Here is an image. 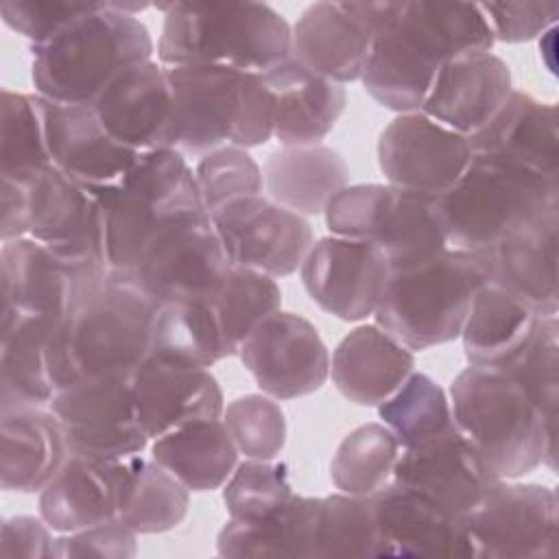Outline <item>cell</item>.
Here are the masks:
<instances>
[{
	"instance_id": "cell-54",
	"label": "cell",
	"mask_w": 559,
	"mask_h": 559,
	"mask_svg": "<svg viewBox=\"0 0 559 559\" xmlns=\"http://www.w3.org/2000/svg\"><path fill=\"white\" fill-rule=\"evenodd\" d=\"M0 197H2V221H0L2 242L28 236V192H26L24 177L0 175Z\"/></svg>"
},
{
	"instance_id": "cell-42",
	"label": "cell",
	"mask_w": 559,
	"mask_h": 559,
	"mask_svg": "<svg viewBox=\"0 0 559 559\" xmlns=\"http://www.w3.org/2000/svg\"><path fill=\"white\" fill-rule=\"evenodd\" d=\"M207 301L216 312L223 336L234 356L238 354L240 343L266 317L282 308V290L275 277L231 264Z\"/></svg>"
},
{
	"instance_id": "cell-23",
	"label": "cell",
	"mask_w": 559,
	"mask_h": 559,
	"mask_svg": "<svg viewBox=\"0 0 559 559\" xmlns=\"http://www.w3.org/2000/svg\"><path fill=\"white\" fill-rule=\"evenodd\" d=\"M496 480L459 428L421 445L404 448L393 469V483L424 491L461 515H467Z\"/></svg>"
},
{
	"instance_id": "cell-21",
	"label": "cell",
	"mask_w": 559,
	"mask_h": 559,
	"mask_svg": "<svg viewBox=\"0 0 559 559\" xmlns=\"http://www.w3.org/2000/svg\"><path fill=\"white\" fill-rule=\"evenodd\" d=\"M92 109L114 140L138 153L173 148L175 96L168 68L159 61L151 59L118 74Z\"/></svg>"
},
{
	"instance_id": "cell-28",
	"label": "cell",
	"mask_w": 559,
	"mask_h": 559,
	"mask_svg": "<svg viewBox=\"0 0 559 559\" xmlns=\"http://www.w3.org/2000/svg\"><path fill=\"white\" fill-rule=\"evenodd\" d=\"M472 153L496 155L533 173L559 177V114L528 92L513 90L498 114L469 138Z\"/></svg>"
},
{
	"instance_id": "cell-36",
	"label": "cell",
	"mask_w": 559,
	"mask_h": 559,
	"mask_svg": "<svg viewBox=\"0 0 559 559\" xmlns=\"http://www.w3.org/2000/svg\"><path fill=\"white\" fill-rule=\"evenodd\" d=\"M238 448L221 419H201L153 439L151 459L190 491L221 489L238 465Z\"/></svg>"
},
{
	"instance_id": "cell-34",
	"label": "cell",
	"mask_w": 559,
	"mask_h": 559,
	"mask_svg": "<svg viewBox=\"0 0 559 559\" xmlns=\"http://www.w3.org/2000/svg\"><path fill=\"white\" fill-rule=\"evenodd\" d=\"M321 498L293 496L277 513L242 522L229 518L218 531L216 550L223 557L251 559H319Z\"/></svg>"
},
{
	"instance_id": "cell-15",
	"label": "cell",
	"mask_w": 559,
	"mask_h": 559,
	"mask_svg": "<svg viewBox=\"0 0 559 559\" xmlns=\"http://www.w3.org/2000/svg\"><path fill=\"white\" fill-rule=\"evenodd\" d=\"M262 393L295 400L319 391L330 376V352L319 330L295 312L266 317L238 347Z\"/></svg>"
},
{
	"instance_id": "cell-3",
	"label": "cell",
	"mask_w": 559,
	"mask_h": 559,
	"mask_svg": "<svg viewBox=\"0 0 559 559\" xmlns=\"http://www.w3.org/2000/svg\"><path fill=\"white\" fill-rule=\"evenodd\" d=\"M450 404L456 428L496 478L515 480L539 465L557 467V421L544 419L511 373L469 365L452 380Z\"/></svg>"
},
{
	"instance_id": "cell-1",
	"label": "cell",
	"mask_w": 559,
	"mask_h": 559,
	"mask_svg": "<svg viewBox=\"0 0 559 559\" xmlns=\"http://www.w3.org/2000/svg\"><path fill=\"white\" fill-rule=\"evenodd\" d=\"M373 41L362 70L367 94L395 114L419 111L450 59L491 52L496 39L476 2H362Z\"/></svg>"
},
{
	"instance_id": "cell-44",
	"label": "cell",
	"mask_w": 559,
	"mask_h": 559,
	"mask_svg": "<svg viewBox=\"0 0 559 559\" xmlns=\"http://www.w3.org/2000/svg\"><path fill=\"white\" fill-rule=\"evenodd\" d=\"M380 535L371 496L332 493L321 498L319 559L378 557Z\"/></svg>"
},
{
	"instance_id": "cell-8",
	"label": "cell",
	"mask_w": 559,
	"mask_h": 559,
	"mask_svg": "<svg viewBox=\"0 0 559 559\" xmlns=\"http://www.w3.org/2000/svg\"><path fill=\"white\" fill-rule=\"evenodd\" d=\"M437 207L452 249L485 251L518 227L559 210V177L474 153L461 179L437 197Z\"/></svg>"
},
{
	"instance_id": "cell-51",
	"label": "cell",
	"mask_w": 559,
	"mask_h": 559,
	"mask_svg": "<svg viewBox=\"0 0 559 559\" xmlns=\"http://www.w3.org/2000/svg\"><path fill=\"white\" fill-rule=\"evenodd\" d=\"M496 41L522 44L557 24L559 2H480Z\"/></svg>"
},
{
	"instance_id": "cell-13",
	"label": "cell",
	"mask_w": 559,
	"mask_h": 559,
	"mask_svg": "<svg viewBox=\"0 0 559 559\" xmlns=\"http://www.w3.org/2000/svg\"><path fill=\"white\" fill-rule=\"evenodd\" d=\"M17 177H24L28 192V238L79 271L109 275L98 199L55 166Z\"/></svg>"
},
{
	"instance_id": "cell-49",
	"label": "cell",
	"mask_w": 559,
	"mask_h": 559,
	"mask_svg": "<svg viewBox=\"0 0 559 559\" xmlns=\"http://www.w3.org/2000/svg\"><path fill=\"white\" fill-rule=\"evenodd\" d=\"M389 194L391 183L345 186L323 212L330 234L371 242Z\"/></svg>"
},
{
	"instance_id": "cell-7",
	"label": "cell",
	"mask_w": 559,
	"mask_h": 559,
	"mask_svg": "<svg viewBox=\"0 0 559 559\" xmlns=\"http://www.w3.org/2000/svg\"><path fill=\"white\" fill-rule=\"evenodd\" d=\"M487 282L478 251L443 249L417 262L391 266L373 317L411 352L430 349L461 336L476 290Z\"/></svg>"
},
{
	"instance_id": "cell-38",
	"label": "cell",
	"mask_w": 559,
	"mask_h": 559,
	"mask_svg": "<svg viewBox=\"0 0 559 559\" xmlns=\"http://www.w3.org/2000/svg\"><path fill=\"white\" fill-rule=\"evenodd\" d=\"M371 242L384 251L391 266L417 262L448 249L437 197L391 186Z\"/></svg>"
},
{
	"instance_id": "cell-11",
	"label": "cell",
	"mask_w": 559,
	"mask_h": 559,
	"mask_svg": "<svg viewBox=\"0 0 559 559\" xmlns=\"http://www.w3.org/2000/svg\"><path fill=\"white\" fill-rule=\"evenodd\" d=\"M557 524L559 502L550 487L502 478L465 515L474 559H552Z\"/></svg>"
},
{
	"instance_id": "cell-50",
	"label": "cell",
	"mask_w": 559,
	"mask_h": 559,
	"mask_svg": "<svg viewBox=\"0 0 559 559\" xmlns=\"http://www.w3.org/2000/svg\"><path fill=\"white\" fill-rule=\"evenodd\" d=\"M96 2H61V0H7L0 4L2 22L24 35L31 46H39L57 37L70 24L87 15Z\"/></svg>"
},
{
	"instance_id": "cell-29",
	"label": "cell",
	"mask_w": 559,
	"mask_h": 559,
	"mask_svg": "<svg viewBox=\"0 0 559 559\" xmlns=\"http://www.w3.org/2000/svg\"><path fill=\"white\" fill-rule=\"evenodd\" d=\"M413 371V352L378 323L354 328L330 358L336 391L358 406L378 408Z\"/></svg>"
},
{
	"instance_id": "cell-9",
	"label": "cell",
	"mask_w": 559,
	"mask_h": 559,
	"mask_svg": "<svg viewBox=\"0 0 559 559\" xmlns=\"http://www.w3.org/2000/svg\"><path fill=\"white\" fill-rule=\"evenodd\" d=\"M96 199L103 212L105 260L114 280L131 271L159 231L188 216L207 214L194 170L175 148L140 153L129 175Z\"/></svg>"
},
{
	"instance_id": "cell-35",
	"label": "cell",
	"mask_w": 559,
	"mask_h": 559,
	"mask_svg": "<svg viewBox=\"0 0 559 559\" xmlns=\"http://www.w3.org/2000/svg\"><path fill=\"white\" fill-rule=\"evenodd\" d=\"M539 314L509 290L485 282L469 306L461 341L474 367L502 369L528 341Z\"/></svg>"
},
{
	"instance_id": "cell-33",
	"label": "cell",
	"mask_w": 559,
	"mask_h": 559,
	"mask_svg": "<svg viewBox=\"0 0 559 559\" xmlns=\"http://www.w3.org/2000/svg\"><path fill=\"white\" fill-rule=\"evenodd\" d=\"M269 199L301 216L323 214L328 203L349 186V168L325 144L280 146L262 168Z\"/></svg>"
},
{
	"instance_id": "cell-4",
	"label": "cell",
	"mask_w": 559,
	"mask_h": 559,
	"mask_svg": "<svg viewBox=\"0 0 559 559\" xmlns=\"http://www.w3.org/2000/svg\"><path fill=\"white\" fill-rule=\"evenodd\" d=\"M155 312L157 304L127 282L85 288L52 336L57 391L83 378L131 376L148 358Z\"/></svg>"
},
{
	"instance_id": "cell-22",
	"label": "cell",
	"mask_w": 559,
	"mask_h": 559,
	"mask_svg": "<svg viewBox=\"0 0 559 559\" xmlns=\"http://www.w3.org/2000/svg\"><path fill=\"white\" fill-rule=\"evenodd\" d=\"M373 26L362 2H314L290 31V59L334 83L362 76Z\"/></svg>"
},
{
	"instance_id": "cell-39",
	"label": "cell",
	"mask_w": 559,
	"mask_h": 559,
	"mask_svg": "<svg viewBox=\"0 0 559 559\" xmlns=\"http://www.w3.org/2000/svg\"><path fill=\"white\" fill-rule=\"evenodd\" d=\"M190 489L153 459L127 456V478L118 520L138 535L166 533L183 522Z\"/></svg>"
},
{
	"instance_id": "cell-24",
	"label": "cell",
	"mask_w": 559,
	"mask_h": 559,
	"mask_svg": "<svg viewBox=\"0 0 559 559\" xmlns=\"http://www.w3.org/2000/svg\"><path fill=\"white\" fill-rule=\"evenodd\" d=\"M131 391L140 426L151 441L192 421L221 419L225 411L223 389L210 369L146 358L131 373Z\"/></svg>"
},
{
	"instance_id": "cell-40",
	"label": "cell",
	"mask_w": 559,
	"mask_h": 559,
	"mask_svg": "<svg viewBox=\"0 0 559 559\" xmlns=\"http://www.w3.org/2000/svg\"><path fill=\"white\" fill-rule=\"evenodd\" d=\"M400 452V441L382 421L362 424L338 443L330 461L332 483L349 496H373L393 480Z\"/></svg>"
},
{
	"instance_id": "cell-16",
	"label": "cell",
	"mask_w": 559,
	"mask_h": 559,
	"mask_svg": "<svg viewBox=\"0 0 559 559\" xmlns=\"http://www.w3.org/2000/svg\"><path fill=\"white\" fill-rule=\"evenodd\" d=\"M472 144L421 111L397 114L378 138V164L386 183L439 197L465 173Z\"/></svg>"
},
{
	"instance_id": "cell-12",
	"label": "cell",
	"mask_w": 559,
	"mask_h": 559,
	"mask_svg": "<svg viewBox=\"0 0 559 559\" xmlns=\"http://www.w3.org/2000/svg\"><path fill=\"white\" fill-rule=\"evenodd\" d=\"M50 411L57 415L72 454L124 459L140 454L151 441L138 419L131 376L76 380L55 393Z\"/></svg>"
},
{
	"instance_id": "cell-20",
	"label": "cell",
	"mask_w": 559,
	"mask_h": 559,
	"mask_svg": "<svg viewBox=\"0 0 559 559\" xmlns=\"http://www.w3.org/2000/svg\"><path fill=\"white\" fill-rule=\"evenodd\" d=\"M371 502L380 535L378 557L474 559L465 515L437 498L391 480Z\"/></svg>"
},
{
	"instance_id": "cell-6",
	"label": "cell",
	"mask_w": 559,
	"mask_h": 559,
	"mask_svg": "<svg viewBox=\"0 0 559 559\" xmlns=\"http://www.w3.org/2000/svg\"><path fill=\"white\" fill-rule=\"evenodd\" d=\"M175 96L170 146L205 155L221 146L253 148L273 138V94L258 72L221 66L168 68Z\"/></svg>"
},
{
	"instance_id": "cell-17",
	"label": "cell",
	"mask_w": 559,
	"mask_h": 559,
	"mask_svg": "<svg viewBox=\"0 0 559 559\" xmlns=\"http://www.w3.org/2000/svg\"><path fill=\"white\" fill-rule=\"evenodd\" d=\"M299 271L321 310L341 321H362L380 306L391 264L373 242L328 236L310 247Z\"/></svg>"
},
{
	"instance_id": "cell-48",
	"label": "cell",
	"mask_w": 559,
	"mask_h": 559,
	"mask_svg": "<svg viewBox=\"0 0 559 559\" xmlns=\"http://www.w3.org/2000/svg\"><path fill=\"white\" fill-rule=\"evenodd\" d=\"M194 177L210 216L238 199L262 194L264 188L260 164L240 146H221L201 155Z\"/></svg>"
},
{
	"instance_id": "cell-53",
	"label": "cell",
	"mask_w": 559,
	"mask_h": 559,
	"mask_svg": "<svg viewBox=\"0 0 559 559\" xmlns=\"http://www.w3.org/2000/svg\"><path fill=\"white\" fill-rule=\"evenodd\" d=\"M52 528L44 522V518L33 515H15L2 522V544L0 557H28V559H48L52 557L55 537Z\"/></svg>"
},
{
	"instance_id": "cell-43",
	"label": "cell",
	"mask_w": 559,
	"mask_h": 559,
	"mask_svg": "<svg viewBox=\"0 0 559 559\" xmlns=\"http://www.w3.org/2000/svg\"><path fill=\"white\" fill-rule=\"evenodd\" d=\"M50 164L37 94H0V175H31Z\"/></svg>"
},
{
	"instance_id": "cell-18",
	"label": "cell",
	"mask_w": 559,
	"mask_h": 559,
	"mask_svg": "<svg viewBox=\"0 0 559 559\" xmlns=\"http://www.w3.org/2000/svg\"><path fill=\"white\" fill-rule=\"evenodd\" d=\"M50 164L94 197L116 188L140 153L114 140L92 105H61L39 96Z\"/></svg>"
},
{
	"instance_id": "cell-10",
	"label": "cell",
	"mask_w": 559,
	"mask_h": 559,
	"mask_svg": "<svg viewBox=\"0 0 559 559\" xmlns=\"http://www.w3.org/2000/svg\"><path fill=\"white\" fill-rule=\"evenodd\" d=\"M229 266L210 214H197L159 231L118 282L131 284L157 306L210 299Z\"/></svg>"
},
{
	"instance_id": "cell-37",
	"label": "cell",
	"mask_w": 559,
	"mask_h": 559,
	"mask_svg": "<svg viewBox=\"0 0 559 559\" xmlns=\"http://www.w3.org/2000/svg\"><path fill=\"white\" fill-rule=\"evenodd\" d=\"M231 356L216 312L207 299L157 306L148 358L190 369H210Z\"/></svg>"
},
{
	"instance_id": "cell-30",
	"label": "cell",
	"mask_w": 559,
	"mask_h": 559,
	"mask_svg": "<svg viewBox=\"0 0 559 559\" xmlns=\"http://www.w3.org/2000/svg\"><path fill=\"white\" fill-rule=\"evenodd\" d=\"M262 76L275 105L273 138L282 146L321 144L345 111V87L319 76L290 57Z\"/></svg>"
},
{
	"instance_id": "cell-45",
	"label": "cell",
	"mask_w": 559,
	"mask_h": 559,
	"mask_svg": "<svg viewBox=\"0 0 559 559\" xmlns=\"http://www.w3.org/2000/svg\"><path fill=\"white\" fill-rule=\"evenodd\" d=\"M293 496L288 463L275 459H247L236 465L223 485V502L229 518L242 522H255L277 513Z\"/></svg>"
},
{
	"instance_id": "cell-41",
	"label": "cell",
	"mask_w": 559,
	"mask_h": 559,
	"mask_svg": "<svg viewBox=\"0 0 559 559\" xmlns=\"http://www.w3.org/2000/svg\"><path fill=\"white\" fill-rule=\"evenodd\" d=\"M378 415L395 435L402 450L421 445L456 428L450 395L421 371H413L404 384L378 406Z\"/></svg>"
},
{
	"instance_id": "cell-27",
	"label": "cell",
	"mask_w": 559,
	"mask_h": 559,
	"mask_svg": "<svg viewBox=\"0 0 559 559\" xmlns=\"http://www.w3.org/2000/svg\"><path fill=\"white\" fill-rule=\"evenodd\" d=\"M127 478L124 459L72 454L39 491V515L55 533H74L118 520Z\"/></svg>"
},
{
	"instance_id": "cell-14",
	"label": "cell",
	"mask_w": 559,
	"mask_h": 559,
	"mask_svg": "<svg viewBox=\"0 0 559 559\" xmlns=\"http://www.w3.org/2000/svg\"><path fill=\"white\" fill-rule=\"evenodd\" d=\"M210 218L234 266L253 269L271 277H284L301 269L314 245L306 216L264 194L238 199Z\"/></svg>"
},
{
	"instance_id": "cell-52",
	"label": "cell",
	"mask_w": 559,
	"mask_h": 559,
	"mask_svg": "<svg viewBox=\"0 0 559 559\" xmlns=\"http://www.w3.org/2000/svg\"><path fill=\"white\" fill-rule=\"evenodd\" d=\"M138 533L124 526L120 520H109L96 526H87L74 533H61L55 537V559H131L138 552Z\"/></svg>"
},
{
	"instance_id": "cell-25",
	"label": "cell",
	"mask_w": 559,
	"mask_h": 559,
	"mask_svg": "<svg viewBox=\"0 0 559 559\" xmlns=\"http://www.w3.org/2000/svg\"><path fill=\"white\" fill-rule=\"evenodd\" d=\"M511 92L507 61L493 52H472L441 66L419 111L472 138L498 114Z\"/></svg>"
},
{
	"instance_id": "cell-19",
	"label": "cell",
	"mask_w": 559,
	"mask_h": 559,
	"mask_svg": "<svg viewBox=\"0 0 559 559\" xmlns=\"http://www.w3.org/2000/svg\"><path fill=\"white\" fill-rule=\"evenodd\" d=\"M107 273H85L46 245L24 236L2 242V321L15 317L66 319L81 293Z\"/></svg>"
},
{
	"instance_id": "cell-32",
	"label": "cell",
	"mask_w": 559,
	"mask_h": 559,
	"mask_svg": "<svg viewBox=\"0 0 559 559\" xmlns=\"http://www.w3.org/2000/svg\"><path fill=\"white\" fill-rule=\"evenodd\" d=\"M57 325L59 319L48 317H15L2 321L0 411L50 406L57 393L50 354Z\"/></svg>"
},
{
	"instance_id": "cell-26",
	"label": "cell",
	"mask_w": 559,
	"mask_h": 559,
	"mask_svg": "<svg viewBox=\"0 0 559 559\" xmlns=\"http://www.w3.org/2000/svg\"><path fill=\"white\" fill-rule=\"evenodd\" d=\"M557 229L559 210H552L478 251L487 266V282L509 290L539 317H552L559 310Z\"/></svg>"
},
{
	"instance_id": "cell-46",
	"label": "cell",
	"mask_w": 559,
	"mask_h": 559,
	"mask_svg": "<svg viewBox=\"0 0 559 559\" xmlns=\"http://www.w3.org/2000/svg\"><path fill=\"white\" fill-rule=\"evenodd\" d=\"M531 395L544 419L559 415V319L539 317L524 347L502 367Z\"/></svg>"
},
{
	"instance_id": "cell-31",
	"label": "cell",
	"mask_w": 559,
	"mask_h": 559,
	"mask_svg": "<svg viewBox=\"0 0 559 559\" xmlns=\"http://www.w3.org/2000/svg\"><path fill=\"white\" fill-rule=\"evenodd\" d=\"M68 456L70 445L52 411H0V485L4 491H41Z\"/></svg>"
},
{
	"instance_id": "cell-47",
	"label": "cell",
	"mask_w": 559,
	"mask_h": 559,
	"mask_svg": "<svg viewBox=\"0 0 559 559\" xmlns=\"http://www.w3.org/2000/svg\"><path fill=\"white\" fill-rule=\"evenodd\" d=\"M223 424L247 459L273 461L286 445L284 411L266 393H247L225 404Z\"/></svg>"
},
{
	"instance_id": "cell-5",
	"label": "cell",
	"mask_w": 559,
	"mask_h": 559,
	"mask_svg": "<svg viewBox=\"0 0 559 559\" xmlns=\"http://www.w3.org/2000/svg\"><path fill=\"white\" fill-rule=\"evenodd\" d=\"M157 59L175 66H221L264 74L290 57L288 20L264 2H166Z\"/></svg>"
},
{
	"instance_id": "cell-2",
	"label": "cell",
	"mask_w": 559,
	"mask_h": 559,
	"mask_svg": "<svg viewBox=\"0 0 559 559\" xmlns=\"http://www.w3.org/2000/svg\"><path fill=\"white\" fill-rule=\"evenodd\" d=\"M146 2L96 7L46 44L31 46L35 94L61 105H92L124 70L153 59V39L138 13Z\"/></svg>"
}]
</instances>
